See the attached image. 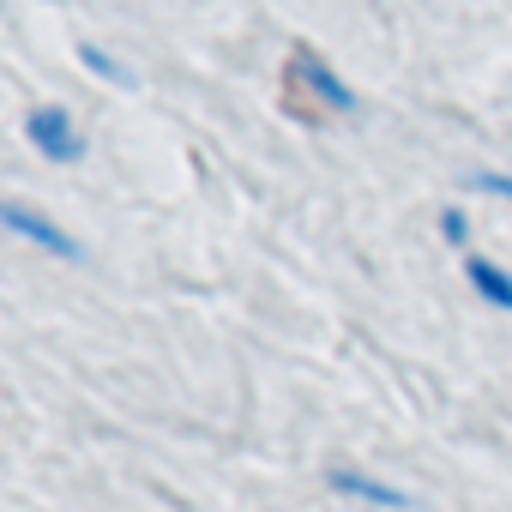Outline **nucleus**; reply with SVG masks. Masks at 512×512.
Returning a JSON list of instances; mask_svg holds the SVG:
<instances>
[{
	"mask_svg": "<svg viewBox=\"0 0 512 512\" xmlns=\"http://www.w3.org/2000/svg\"><path fill=\"white\" fill-rule=\"evenodd\" d=\"M290 85L296 91H308L320 109H332V115H356V91L326 67V55L314 49V43H296L290 49Z\"/></svg>",
	"mask_w": 512,
	"mask_h": 512,
	"instance_id": "f257e3e1",
	"label": "nucleus"
},
{
	"mask_svg": "<svg viewBox=\"0 0 512 512\" xmlns=\"http://www.w3.org/2000/svg\"><path fill=\"white\" fill-rule=\"evenodd\" d=\"M25 139H31L37 157H49V163H61V169L85 157V133H79V121H73L61 103H37V109L25 115Z\"/></svg>",
	"mask_w": 512,
	"mask_h": 512,
	"instance_id": "f03ea898",
	"label": "nucleus"
},
{
	"mask_svg": "<svg viewBox=\"0 0 512 512\" xmlns=\"http://www.w3.org/2000/svg\"><path fill=\"white\" fill-rule=\"evenodd\" d=\"M0 229H13V235H25L31 247H43V253H55V260H85V247H79V235H67L49 211H37V205H25V199H0Z\"/></svg>",
	"mask_w": 512,
	"mask_h": 512,
	"instance_id": "7ed1b4c3",
	"label": "nucleus"
},
{
	"mask_svg": "<svg viewBox=\"0 0 512 512\" xmlns=\"http://www.w3.org/2000/svg\"><path fill=\"white\" fill-rule=\"evenodd\" d=\"M326 482H332V494L362 500V506H386V512H404V506H410L404 488H392V482H380V476H368V470H350V464H338Z\"/></svg>",
	"mask_w": 512,
	"mask_h": 512,
	"instance_id": "20e7f679",
	"label": "nucleus"
},
{
	"mask_svg": "<svg viewBox=\"0 0 512 512\" xmlns=\"http://www.w3.org/2000/svg\"><path fill=\"white\" fill-rule=\"evenodd\" d=\"M464 278L476 284V296H482L488 308H506V314H512V272H506V266H494V260H482V253H470V260H464Z\"/></svg>",
	"mask_w": 512,
	"mask_h": 512,
	"instance_id": "39448f33",
	"label": "nucleus"
},
{
	"mask_svg": "<svg viewBox=\"0 0 512 512\" xmlns=\"http://www.w3.org/2000/svg\"><path fill=\"white\" fill-rule=\"evenodd\" d=\"M79 67H91L97 79H109V85H133V73L103 49V43H79Z\"/></svg>",
	"mask_w": 512,
	"mask_h": 512,
	"instance_id": "423d86ee",
	"label": "nucleus"
},
{
	"mask_svg": "<svg viewBox=\"0 0 512 512\" xmlns=\"http://www.w3.org/2000/svg\"><path fill=\"white\" fill-rule=\"evenodd\" d=\"M470 187H476V193H494V199H512V175H500V169L470 175Z\"/></svg>",
	"mask_w": 512,
	"mask_h": 512,
	"instance_id": "0eeeda50",
	"label": "nucleus"
},
{
	"mask_svg": "<svg viewBox=\"0 0 512 512\" xmlns=\"http://www.w3.org/2000/svg\"><path fill=\"white\" fill-rule=\"evenodd\" d=\"M440 235H446V241H464V235H470V223H464V211H458V205H446V211H440Z\"/></svg>",
	"mask_w": 512,
	"mask_h": 512,
	"instance_id": "6e6552de",
	"label": "nucleus"
}]
</instances>
